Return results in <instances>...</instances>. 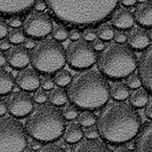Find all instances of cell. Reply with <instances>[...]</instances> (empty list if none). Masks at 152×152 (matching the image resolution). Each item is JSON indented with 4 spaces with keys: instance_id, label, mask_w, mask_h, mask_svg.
Masks as SVG:
<instances>
[{
    "instance_id": "cell-5",
    "label": "cell",
    "mask_w": 152,
    "mask_h": 152,
    "mask_svg": "<svg viewBox=\"0 0 152 152\" xmlns=\"http://www.w3.org/2000/svg\"><path fill=\"white\" fill-rule=\"evenodd\" d=\"M137 60L132 48L124 44H111L99 57V69L111 79L129 77L136 69Z\"/></svg>"
},
{
    "instance_id": "cell-47",
    "label": "cell",
    "mask_w": 152,
    "mask_h": 152,
    "mask_svg": "<svg viewBox=\"0 0 152 152\" xmlns=\"http://www.w3.org/2000/svg\"><path fill=\"white\" fill-rule=\"evenodd\" d=\"M124 6H134V5H136V1L135 0H133V1H130V0H124V1H120Z\"/></svg>"
},
{
    "instance_id": "cell-37",
    "label": "cell",
    "mask_w": 152,
    "mask_h": 152,
    "mask_svg": "<svg viewBox=\"0 0 152 152\" xmlns=\"http://www.w3.org/2000/svg\"><path fill=\"white\" fill-rule=\"evenodd\" d=\"M9 30H8V24L4 18L0 20V38L4 39L6 36H8Z\"/></svg>"
},
{
    "instance_id": "cell-43",
    "label": "cell",
    "mask_w": 152,
    "mask_h": 152,
    "mask_svg": "<svg viewBox=\"0 0 152 152\" xmlns=\"http://www.w3.org/2000/svg\"><path fill=\"white\" fill-rule=\"evenodd\" d=\"M47 6H48V5H47V2H45V1H41V0L36 1V5H34V7H36V9H37L38 12H41V10L46 9V7H47Z\"/></svg>"
},
{
    "instance_id": "cell-51",
    "label": "cell",
    "mask_w": 152,
    "mask_h": 152,
    "mask_svg": "<svg viewBox=\"0 0 152 152\" xmlns=\"http://www.w3.org/2000/svg\"><path fill=\"white\" fill-rule=\"evenodd\" d=\"M33 151H34L33 149H31V148H28V149H25V150H24L23 152H33Z\"/></svg>"
},
{
    "instance_id": "cell-7",
    "label": "cell",
    "mask_w": 152,
    "mask_h": 152,
    "mask_svg": "<svg viewBox=\"0 0 152 152\" xmlns=\"http://www.w3.org/2000/svg\"><path fill=\"white\" fill-rule=\"evenodd\" d=\"M26 146V130L14 117L0 119V152H23Z\"/></svg>"
},
{
    "instance_id": "cell-27",
    "label": "cell",
    "mask_w": 152,
    "mask_h": 152,
    "mask_svg": "<svg viewBox=\"0 0 152 152\" xmlns=\"http://www.w3.org/2000/svg\"><path fill=\"white\" fill-rule=\"evenodd\" d=\"M78 121H79V125L89 127V126L95 125L96 117L91 111H84V112H81V113L78 115Z\"/></svg>"
},
{
    "instance_id": "cell-42",
    "label": "cell",
    "mask_w": 152,
    "mask_h": 152,
    "mask_svg": "<svg viewBox=\"0 0 152 152\" xmlns=\"http://www.w3.org/2000/svg\"><path fill=\"white\" fill-rule=\"evenodd\" d=\"M144 113L148 118L152 119V99L148 102V104L145 105V110H144Z\"/></svg>"
},
{
    "instance_id": "cell-50",
    "label": "cell",
    "mask_w": 152,
    "mask_h": 152,
    "mask_svg": "<svg viewBox=\"0 0 152 152\" xmlns=\"http://www.w3.org/2000/svg\"><path fill=\"white\" fill-rule=\"evenodd\" d=\"M7 61V57H6V55L4 53H0V64L4 66L5 65V63Z\"/></svg>"
},
{
    "instance_id": "cell-48",
    "label": "cell",
    "mask_w": 152,
    "mask_h": 152,
    "mask_svg": "<svg viewBox=\"0 0 152 152\" xmlns=\"http://www.w3.org/2000/svg\"><path fill=\"white\" fill-rule=\"evenodd\" d=\"M10 47H9V41H7V40H1V49H9Z\"/></svg>"
},
{
    "instance_id": "cell-30",
    "label": "cell",
    "mask_w": 152,
    "mask_h": 152,
    "mask_svg": "<svg viewBox=\"0 0 152 152\" xmlns=\"http://www.w3.org/2000/svg\"><path fill=\"white\" fill-rule=\"evenodd\" d=\"M63 115H64L65 119L72 120V119H75V118H77V117L79 115L78 109H77V107H75L73 104H68L66 107H64V110H63Z\"/></svg>"
},
{
    "instance_id": "cell-13",
    "label": "cell",
    "mask_w": 152,
    "mask_h": 152,
    "mask_svg": "<svg viewBox=\"0 0 152 152\" xmlns=\"http://www.w3.org/2000/svg\"><path fill=\"white\" fill-rule=\"evenodd\" d=\"M7 62L14 68H25L31 62V55L25 47L17 45L13 46L6 52Z\"/></svg>"
},
{
    "instance_id": "cell-2",
    "label": "cell",
    "mask_w": 152,
    "mask_h": 152,
    "mask_svg": "<svg viewBox=\"0 0 152 152\" xmlns=\"http://www.w3.org/2000/svg\"><path fill=\"white\" fill-rule=\"evenodd\" d=\"M118 1H76V0H49L47 5L56 18L77 25H91L107 20L113 14Z\"/></svg>"
},
{
    "instance_id": "cell-39",
    "label": "cell",
    "mask_w": 152,
    "mask_h": 152,
    "mask_svg": "<svg viewBox=\"0 0 152 152\" xmlns=\"http://www.w3.org/2000/svg\"><path fill=\"white\" fill-rule=\"evenodd\" d=\"M83 37H84L85 40L89 41V40H95V37H96V32L93 30V29H86L83 33Z\"/></svg>"
},
{
    "instance_id": "cell-44",
    "label": "cell",
    "mask_w": 152,
    "mask_h": 152,
    "mask_svg": "<svg viewBox=\"0 0 152 152\" xmlns=\"http://www.w3.org/2000/svg\"><path fill=\"white\" fill-rule=\"evenodd\" d=\"M6 104H7V103H5L4 101H1V102H0V115H2V117L5 115V113H6V110L8 109V107H7Z\"/></svg>"
},
{
    "instance_id": "cell-3",
    "label": "cell",
    "mask_w": 152,
    "mask_h": 152,
    "mask_svg": "<svg viewBox=\"0 0 152 152\" xmlns=\"http://www.w3.org/2000/svg\"><path fill=\"white\" fill-rule=\"evenodd\" d=\"M110 85L96 70H86L78 73L69 85V99L77 107L83 109H97L103 107L110 97Z\"/></svg>"
},
{
    "instance_id": "cell-19",
    "label": "cell",
    "mask_w": 152,
    "mask_h": 152,
    "mask_svg": "<svg viewBox=\"0 0 152 152\" xmlns=\"http://www.w3.org/2000/svg\"><path fill=\"white\" fill-rule=\"evenodd\" d=\"M135 18L143 26H152V1H143L138 4Z\"/></svg>"
},
{
    "instance_id": "cell-23",
    "label": "cell",
    "mask_w": 152,
    "mask_h": 152,
    "mask_svg": "<svg viewBox=\"0 0 152 152\" xmlns=\"http://www.w3.org/2000/svg\"><path fill=\"white\" fill-rule=\"evenodd\" d=\"M69 95L66 94V91H64L63 88H60V87H56V88H53L49 95H48V99L50 101V103L54 104V105H63L66 103L68 101Z\"/></svg>"
},
{
    "instance_id": "cell-36",
    "label": "cell",
    "mask_w": 152,
    "mask_h": 152,
    "mask_svg": "<svg viewBox=\"0 0 152 152\" xmlns=\"http://www.w3.org/2000/svg\"><path fill=\"white\" fill-rule=\"evenodd\" d=\"M41 86L45 91H48V89H53L54 88V80L50 78V77H44L41 79Z\"/></svg>"
},
{
    "instance_id": "cell-22",
    "label": "cell",
    "mask_w": 152,
    "mask_h": 152,
    "mask_svg": "<svg viewBox=\"0 0 152 152\" xmlns=\"http://www.w3.org/2000/svg\"><path fill=\"white\" fill-rule=\"evenodd\" d=\"M14 87V78L10 72L6 71L5 69L0 70V94L6 95L13 89Z\"/></svg>"
},
{
    "instance_id": "cell-16",
    "label": "cell",
    "mask_w": 152,
    "mask_h": 152,
    "mask_svg": "<svg viewBox=\"0 0 152 152\" xmlns=\"http://www.w3.org/2000/svg\"><path fill=\"white\" fill-rule=\"evenodd\" d=\"M127 40L130 47L135 49H143L150 44L149 33L143 28H134L129 31Z\"/></svg>"
},
{
    "instance_id": "cell-32",
    "label": "cell",
    "mask_w": 152,
    "mask_h": 152,
    "mask_svg": "<svg viewBox=\"0 0 152 152\" xmlns=\"http://www.w3.org/2000/svg\"><path fill=\"white\" fill-rule=\"evenodd\" d=\"M85 135H86V137H88V138H96L99 135V128L95 127L94 125L89 126V127H87L86 130H85Z\"/></svg>"
},
{
    "instance_id": "cell-29",
    "label": "cell",
    "mask_w": 152,
    "mask_h": 152,
    "mask_svg": "<svg viewBox=\"0 0 152 152\" xmlns=\"http://www.w3.org/2000/svg\"><path fill=\"white\" fill-rule=\"evenodd\" d=\"M53 36L56 40H65L69 36V31L66 26H64L62 24L56 25L53 30Z\"/></svg>"
},
{
    "instance_id": "cell-34",
    "label": "cell",
    "mask_w": 152,
    "mask_h": 152,
    "mask_svg": "<svg viewBox=\"0 0 152 152\" xmlns=\"http://www.w3.org/2000/svg\"><path fill=\"white\" fill-rule=\"evenodd\" d=\"M8 23H9V25L13 26L14 29H18V26H20V25H23V23L24 22L22 21V17H21V16L14 15L9 18Z\"/></svg>"
},
{
    "instance_id": "cell-40",
    "label": "cell",
    "mask_w": 152,
    "mask_h": 152,
    "mask_svg": "<svg viewBox=\"0 0 152 152\" xmlns=\"http://www.w3.org/2000/svg\"><path fill=\"white\" fill-rule=\"evenodd\" d=\"M69 37H70V39L72 40V41H76V40H79V38H80V31L78 30V29H71L70 30V32H69Z\"/></svg>"
},
{
    "instance_id": "cell-10",
    "label": "cell",
    "mask_w": 152,
    "mask_h": 152,
    "mask_svg": "<svg viewBox=\"0 0 152 152\" xmlns=\"http://www.w3.org/2000/svg\"><path fill=\"white\" fill-rule=\"evenodd\" d=\"M8 111L13 115L22 118L30 113L33 109V99L26 91H15L7 99Z\"/></svg>"
},
{
    "instance_id": "cell-12",
    "label": "cell",
    "mask_w": 152,
    "mask_h": 152,
    "mask_svg": "<svg viewBox=\"0 0 152 152\" xmlns=\"http://www.w3.org/2000/svg\"><path fill=\"white\" fill-rule=\"evenodd\" d=\"M138 72L145 88H148V91L152 93V45L141 56Z\"/></svg>"
},
{
    "instance_id": "cell-15",
    "label": "cell",
    "mask_w": 152,
    "mask_h": 152,
    "mask_svg": "<svg viewBox=\"0 0 152 152\" xmlns=\"http://www.w3.org/2000/svg\"><path fill=\"white\" fill-rule=\"evenodd\" d=\"M135 23V16L127 8H118L112 14V24L118 29H129Z\"/></svg>"
},
{
    "instance_id": "cell-35",
    "label": "cell",
    "mask_w": 152,
    "mask_h": 152,
    "mask_svg": "<svg viewBox=\"0 0 152 152\" xmlns=\"http://www.w3.org/2000/svg\"><path fill=\"white\" fill-rule=\"evenodd\" d=\"M39 152H65L61 146L56 144H47L45 145Z\"/></svg>"
},
{
    "instance_id": "cell-14",
    "label": "cell",
    "mask_w": 152,
    "mask_h": 152,
    "mask_svg": "<svg viewBox=\"0 0 152 152\" xmlns=\"http://www.w3.org/2000/svg\"><path fill=\"white\" fill-rule=\"evenodd\" d=\"M36 5V1L31 0H0V10L2 15H17L20 13H23L28 9H30L32 6Z\"/></svg>"
},
{
    "instance_id": "cell-45",
    "label": "cell",
    "mask_w": 152,
    "mask_h": 152,
    "mask_svg": "<svg viewBox=\"0 0 152 152\" xmlns=\"http://www.w3.org/2000/svg\"><path fill=\"white\" fill-rule=\"evenodd\" d=\"M113 152H133L128 146H119L117 149H114Z\"/></svg>"
},
{
    "instance_id": "cell-6",
    "label": "cell",
    "mask_w": 152,
    "mask_h": 152,
    "mask_svg": "<svg viewBox=\"0 0 152 152\" xmlns=\"http://www.w3.org/2000/svg\"><path fill=\"white\" fill-rule=\"evenodd\" d=\"M66 62L63 46L53 39L38 42L31 52V63L40 72L54 73L61 70Z\"/></svg>"
},
{
    "instance_id": "cell-26",
    "label": "cell",
    "mask_w": 152,
    "mask_h": 152,
    "mask_svg": "<svg viewBox=\"0 0 152 152\" xmlns=\"http://www.w3.org/2000/svg\"><path fill=\"white\" fill-rule=\"evenodd\" d=\"M72 81V77H71V73L66 71V70H60L56 72L55 75V83L61 86V87H64L66 85H70Z\"/></svg>"
},
{
    "instance_id": "cell-18",
    "label": "cell",
    "mask_w": 152,
    "mask_h": 152,
    "mask_svg": "<svg viewBox=\"0 0 152 152\" xmlns=\"http://www.w3.org/2000/svg\"><path fill=\"white\" fill-rule=\"evenodd\" d=\"M72 152H110L107 145L97 138H88L77 143Z\"/></svg>"
},
{
    "instance_id": "cell-21",
    "label": "cell",
    "mask_w": 152,
    "mask_h": 152,
    "mask_svg": "<svg viewBox=\"0 0 152 152\" xmlns=\"http://www.w3.org/2000/svg\"><path fill=\"white\" fill-rule=\"evenodd\" d=\"M129 101L130 104L133 107H145L149 102V93L146 91L144 88H137L132 91L129 95Z\"/></svg>"
},
{
    "instance_id": "cell-41",
    "label": "cell",
    "mask_w": 152,
    "mask_h": 152,
    "mask_svg": "<svg viewBox=\"0 0 152 152\" xmlns=\"http://www.w3.org/2000/svg\"><path fill=\"white\" fill-rule=\"evenodd\" d=\"M93 47L95 50H102V49H104V44L101 39H95L93 41Z\"/></svg>"
},
{
    "instance_id": "cell-33",
    "label": "cell",
    "mask_w": 152,
    "mask_h": 152,
    "mask_svg": "<svg viewBox=\"0 0 152 152\" xmlns=\"http://www.w3.org/2000/svg\"><path fill=\"white\" fill-rule=\"evenodd\" d=\"M34 101L38 102V103H44L47 99V94H46L45 89H37L34 93Z\"/></svg>"
},
{
    "instance_id": "cell-38",
    "label": "cell",
    "mask_w": 152,
    "mask_h": 152,
    "mask_svg": "<svg viewBox=\"0 0 152 152\" xmlns=\"http://www.w3.org/2000/svg\"><path fill=\"white\" fill-rule=\"evenodd\" d=\"M113 38L117 44H122V42H125V41L127 40V34H126L125 32H122V31H117V32L114 33Z\"/></svg>"
},
{
    "instance_id": "cell-25",
    "label": "cell",
    "mask_w": 152,
    "mask_h": 152,
    "mask_svg": "<svg viewBox=\"0 0 152 152\" xmlns=\"http://www.w3.org/2000/svg\"><path fill=\"white\" fill-rule=\"evenodd\" d=\"M114 28L112 24L110 23H103L99 25L97 30H96V34L99 37L101 40H111L114 37Z\"/></svg>"
},
{
    "instance_id": "cell-24",
    "label": "cell",
    "mask_w": 152,
    "mask_h": 152,
    "mask_svg": "<svg viewBox=\"0 0 152 152\" xmlns=\"http://www.w3.org/2000/svg\"><path fill=\"white\" fill-rule=\"evenodd\" d=\"M111 96L118 101H125L129 96L128 86L122 83H117L111 87Z\"/></svg>"
},
{
    "instance_id": "cell-28",
    "label": "cell",
    "mask_w": 152,
    "mask_h": 152,
    "mask_svg": "<svg viewBox=\"0 0 152 152\" xmlns=\"http://www.w3.org/2000/svg\"><path fill=\"white\" fill-rule=\"evenodd\" d=\"M8 41L12 42V44H15L16 46L20 45L25 41V36H24V32L20 29H13V30L9 31L8 33Z\"/></svg>"
},
{
    "instance_id": "cell-46",
    "label": "cell",
    "mask_w": 152,
    "mask_h": 152,
    "mask_svg": "<svg viewBox=\"0 0 152 152\" xmlns=\"http://www.w3.org/2000/svg\"><path fill=\"white\" fill-rule=\"evenodd\" d=\"M30 148L31 149H33V150H37L40 148V143H39V141H31L30 142Z\"/></svg>"
},
{
    "instance_id": "cell-17",
    "label": "cell",
    "mask_w": 152,
    "mask_h": 152,
    "mask_svg": "<svg viewBox=\"0 0 152 152\" xmlns=\"http://www.w3.org/2000/svg\"><path fill=\"white\" fill-rule=\"evenodd\" d=\"M135 152H152V121L146 124L138 134Z\"/></svg>"
},
{
    "instance_id": "cell-11",
    "label": "cell",
    "mask_w": 152,
    "mask_h": 152,
    "mask_svg": "<svg viewBox=\"0 0 152 152\" xmlns=\"http://www.w3.org/2000/svg\"><path fill=\"white\" fill-rule=\"evenodd\" d=\"M16 84L20 88H22L24 91H32L39 88V86L41 85L40 81V76L37 72V70L33 69H24L21 70L17 76H16Z\"/></svg>"
},
{
    "instance_id": "cell-31",
    "label": "cell",
    "mask_w": 152,
    "mask_h": 152,
    "mask_svg": "<svg viewBox=\"0 0 152 152\" xmlns=\"http://www.w3.org/2000/svg\"><path fill=\"white\" fill-rule=\"evenodd\" d=\"M141 85H142V80H141V77L135 75V73H132L128 79H127V86L129 88H141Z\"/></svg>"
},
{
    "instance_id": "cell-49",
    "label": "cell",
    "mask_w": 152,
    "mask_h": 152,
    "mask_svg": "<svg viewBox=\"0 0 152 152\" xmlns=\"http://www.w3.org/2000/svg\"><path fill=\"white\" fill-rule=\"evenodd\" d=\"M25 47L26 48H30V47H36V45H34V41L32 40V39H28L26 41H25Z\"/></svg>"
},
{
    "instance_id": "cell-20",
    "label": "cell",
    "mask_w": 152,
    "mask_h": 152,
    "mask_svg": "<svg viewBox=\"0 0 152 152\" xmlns=\"http://www.w3.org/2000/svg\"><path fill=\"white\" fill-rule=\"evenodd\" d=\"M83 128L79 124H70L66 126V128L64 130V141L69 144H73L79 142L83 138Z\"/></svg>"
},
{
    "instance_id": "cell-9",
    "label": "cell",
    "mask_w": 152,
    "mask_h": 152,
    "mask_svg": "<svg viewBox=\"0 0 152 152\" xmlns=\"http://www.w3.org/2000/svg\"><path fill=\"white\" fill-rule=\"evenodd\" d=\"M52 26L53 23L50 17L46 13L38 10L29 13L23 23L24 33H26L32 38H44L48 36L52 31Z\"/></svg>"
},
{
    "instance_id": "cell-1",
    "label": "cell",
    "mask_w": 152,
    "mask_h": 152,
    "mask_svg": "<svg viewBox=\"0 0 152 152\" xmlns=\"http://www.w3.org/2000/svg\"><path fill=\"white\" fill-rule=\"evenodd\" d=\"M142 120L133 107L124 102L111 103L97 119L101 136L111 143H124L136 136Z\"/></svg>"
},
{
    "instance_id": "cell-8",
    "label": "cell",
    "mask_w": 152,
    "mask_h": 152,
    "mask_svg": "<svg viewBox=\"0 0 152 152\" xmlns=\"http://www.w3.org/2000/svg\"><path fill=\"white\" fill-rule=\"evenodd\" d=\"M65 53L69 65L78 70L91 68L97 60V54L93 45L85 39H79L70 42Z\"/></svg>"
},
{
    "instance_id": "cell-4",
    "label": "cell",
    "mask_w": 152,
    "mask_h": 152,
    "mask_svg": "<svg viewBox=\"0 0 152 152\" xmlns=\"http://www.w3.org/2000/svg\"><path fill=\"white\" fill-rule=\"evenodd\" d=\"M64 115L54 105H40L26 119V130L37 141L50 142L64 132Z\"/></svg>"
},
{
    "instance_id": "cell-52",
    "label": "cell",
    "mask_w": 152,
    "mask_h": 152,
    "mask_svg": "<svg viewBox=\"0 0 152 152\" xmlns=\"http://www.w3.org/2000/svg\"><path fill=\"white\" fill-rule=\"evenodd\" d=\"M148 33H149V37H150V39H151V40H152V28H151V29H150V31H149Z\"/></svg>"
}]
</instances>
